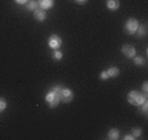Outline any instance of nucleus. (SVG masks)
<instances>
[{
	"instance_id": "1",
	"label": "nucleus",
	"mask_w": 148,
	"mask_h": 140,
	"mask_svg": "<svg viewBox=\"0 0 148 140\" xmlns=\"http://www.w3.org/2000/svg\"><path fill=\"white\" fill-rule=\"evenodd\" d=\"M62 89H63V87L62 85H55V87L51 88V90L46 94V101H47L49 106L51 107V109H55V107H58L59 102L62 101L60 100V93H62Z\"/></svg>"
},
{
	"instance_id": "2",
	"label": "nucleus",
	"mask_w": 148,
	"mask_h": 140,
	"mask_svg": "<svg viewBox=\"0 0 148 140\" xmlns=\"http://www.w3.org/2000/svg\"><path fill=\"white\" fill-rule=\"evenodd\" d=\"M127 101L134 106H140L143 102L147 101V94L139 93L138 90H130L129 94H127Z\"/></svg>"
},
{
	"instance_id": "3",
	"label": "nucleus",
	"mask_w": 148,
	"mask_h": 140,
	"mask_svg": "<svg viewBox=\"0 0 148 140\" xmlns=\"http://www.w3.org/2000/svg\"><path fill=\"white\" fill-rule=\"evenodd\" d=\"M138 26H139V21H138L136 18H134V17H131V18H129L127 21H126L125 24V30L127 34H135L138 30Z\"/></svg>"
},
{
	"instance_id": "4",
	"label": "nucleus",
	"mask_w": 148,
	"mask_h": 140,
	"mask_svg": "<svg viewBox=\"0 0 148 140\" xmlns=\"http://www.w3.org/2000/svg\"><path fill=\"white\" fill-rule=\"evenodd\" d=\"M47 42H49V47H51L53 50H56V48H59L62 46L63 41H62L60 36H58V34H51Z\"/></svg>"
},
{
	"instance_id": "5",
	"label": "nucleus",
	"mask_w": 148,
	"mask_h": 140,
	"mask_svg": "<svg viewBox=\"0 0 148 140\" xmlns=\"http://www.w3.org/2000/svg\"><path fill=\"white\" fill-rule=\"evenodd\" d=\"M60 100L64 102V104H70L73 100V92L70 88H63L62 93H60Z\"/></svg>"
},
{
	"instance_id": "6",
	"label": "nucleus",
	"mask_w": 148,
	"mask_h": 140,
	"mask_svg": "<svg viewBox=\"0 0 148 140\" xmlns=\"http://www.w3.org/2000/svg\"><path fill=\"white\" fill-rule=\"evenodd\" d=\"M122 53L126 58H134L136 55V50L132 45H123L122 46Z\"/></svg>"
},
{
	"instance_id": "7",
	"label": "nucleus",
	"mask_w": 148,
	"mask_h": 140,
	"mask_svg": "<svg viewBox=\"0 0 148 140\" xmlns=\"http://www.w3.org/2000/svg\"><path fill=\"white\" fill-rule=\"evenodd\" d=\"M38 7L41 9L47 11V9L54 7V0H38Z\"/></svg>"
},
{
	"instance_id": "8",
	"label": "nucleus",
	"mask_w": 148,
	"mask_h": 140,
	"mask_svg": "<svg viewBox=\"0 0 148 140\" xmlns=\"http://www.w3.org/2000/svg\"><path fill=\"white\" fill-rule=\"evenodd\" d=\"M34 17H36L37 21H45L46 17H47V14H46L45 9L38 8V9H36V11H34Z\"/></svg>"
},
{
	"instance_id": "9",
	"label": "nucleus",
	"mask_w": 148,
	"mask_h": 140,
	"mask_svg": "<svg viewBox=\"0 0 148 140\" xmlns=\"http://www.w3.org/2000/svg\"><path fill=\"white\" fill-rule=\"evenodd\" d=\"M25 7H26V11L34 12L36 9L39 8V7H38V0H29L28 3L25 4Z\"/></svg>"
},
{
	"instance_id": "10",
	"label": "nucleus",
	"mask_w": 148,
	"mask_h": 140,
	"mask_svg": "<svg viewBox=\"0 0 148 140\" xmlns=\"http://www.w3.org/2000/svg\"><path fill=\"white\" fill-rule=\"evenodd\" d=\"M106 7L110 11H117L119 8V0H106Z\"/></svg>"
},
{
	"instance_id": "11",
	"label": "nucleus",
	"mask_w": 148,
	"mask_h": 140,
	"mask_svg": "<svg viewBox=\"0 0 148 140\" xmlns=\"http://www.w3.org/2000/svg\"><path fill=\"white\" fill-rule=\"evenodd\" d=\"M119 137V131L117 128H112L108 132V139L109 140H117Z\"/></svg>"
},
{
	"instance_id": "12",
	"label": "nucleus",
	"mask_w": 148,
	"mask_h": 140,
	"mask_svg": "<svg viewBox=\"0 0 148 140\" xmlns=\"http://www.w3.org/2000/svg\"><path fill=\"white\" fill-rule=\"evenodd\" d=\"M136 33H138V37H144L145 34H147V25H145V24H143V25H140V24H139V26H138V30H136Z\"/></svg>"
},
{
	"instance_id": "13",
	"label": "nucleus",
	"mask_w": 148,
	"mask_h": 140,
	"mask_svg": "<svg viewBox=\"0 0 148 140\" xmlns=\"http://www.w3.org/2000/svg\"><path fill=\"white\" fill-rule=\"evenodd\" d=\"M106 72H108V76H109V77H117V76L119 75V70H118L117 67H110Z\"/></svg>"
},
{
	"instance_id": "14",
	"label": "nucleus",
	"mask_w": 148,
	"mask_h": 140,
	"mask_svg": "<svg viewBox=\"0 0 148 140\" xmlns=\"http://www.w3.org/2000/svg\"><path fill=\"white\" fill-rule=\"evenodd\" d=\"M134 63L135 66H139V67H142V66L145 64V58H143V56H139V55H135L134 56Z\"/></svg>"
},
{
	"instance_id": "15",
	"label": "nucleus",
	"mask_w": 148,
	"mask_h": 140,
	"mask_svg": "<svg viewBox=\"0 0 148 140\" xmlns=\"http://www.w3.org/2000/svg\"><path fill=\"white\" fill-rule=\"evenodd\" d=\"M62 58H63V53H62L60 50H58V48H56V50L53 53V59H55V60H60Z\"/></svg>"
},
{
	"instance_id": "16",
	"label": "nucleus",
	"mask_w": 148,
	"mask_h": 140,
	"mask_svg": "<svg viewBox=\"0 0 148 140\" xmlns=\"http://www.w3.org/2000/svg\"><path fill=\"white\" fill-rule=\"evenodd\" d=\"M131 135L134 136V139H138V137H140L142 136V128H132V131H131Z\"/></svg>"
},
{
	"instance_id": "17",
	"label": "nucleus",
	"mask_w": 148,
	"mask_h": 140,
	"mask_svg": "<svg viewBox=\"0 0 148 140\" xmlns=\"http://www.w3.org/2000/svg\"><path fill=\"white\" fill-rule=\"evenodd\" d=\"M5 109H7V101L0 97V113H3Z\"/></svg>"
},
{
	"instance_id": "18",
	"label": "nucleus",
	"mask_w": 148,
	"mask_h": 140,
	"mask_svg": "<svg viewBox=\"0 0 148 140\" xmlns=\"http://www.w3.org/2000/svg\"><path fill=\"white\" fill-rule=\"evenodd\" d=\"M140 106H142V113H143L144 115H147V113H148V100H147L145 102H143Z\"/></svg>"
},
{
	"instance_id": "19",
	"label": "nucleus",
	"mask_w": 148,
	"mask_h": 140,
	"mask_svg": "<svg viewBox=\"0 0 148 140\" xmlns=\"http://www.w3.org/2000/svg\"><path fill=\"white\" fill-rule=\"evenodd\" d=\"M142 90H143V93H144V94H148V81H144V83H143Z\"/></svg>"
},
{
	"instance_id": "20",
	"label": "nucleus",
	"mask_w": 148,
	"mask_h": 140,
	"mask_svg": "<svg viewBox=\"0 0 148 140\" xmlns=\"http://www.w3.org/2000/svg\"><path fill=\"white\" fill-rule=\"evenodd\" d=\"M100 79H101V80H106V79H109V76H108V72H106V71H102V72L100 73Z\"/></svg>"
},
{
	"instance_id": "21",
	"label": "nucleus",
	"mask_w": 148,
	"mask_h": 140,
	"mask_svg": "<svg viewBox=\"0 0 148 140\" xmlns=\"http://www.w3.org/2000/svg\"><path fill=\"white\" fill-rule=\"evenodd\" d=\"M14 1H16L17 4H20V5H25V4L28 3L29 0H14Z\"/></svg>"
},
{
	"instance_id": "22",
	"label": "nucleus",
	"mask_w": 148,
	"mask_h": 140,
	"mask_svg": "<svg viewBox=\"0 0 148 140\" xmlns=\"http://www.w3.org/2000/svg\"><path fill=\"white\" fill-rule=\"evenodd\" d=\"M123 139L125 140H134V136H132L131 134H129V135H126V136H123Z\"/></svg>"
},
{
	"instance_id": "23",
	"label": "nucleus",
	"mask_w": 148,
	"mask_h": 140,
	"mask_svg": "<svg viewBox=\"0 0 148 140\" xmlns=\"http://www.w3.org/2000/svg\"><path fill=\"white\" fill-rule=\"evenodd\" d=\"M77 4H85V3H88V0H75Z\"/></svg>"
}]
</instances>
